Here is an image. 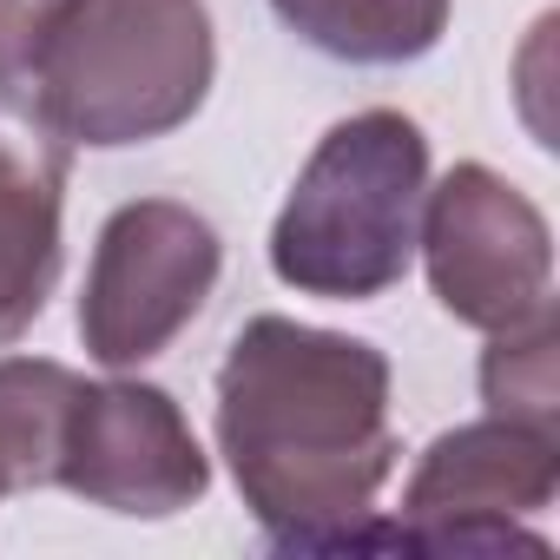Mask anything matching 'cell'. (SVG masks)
Returning a JSON list of instances; mask_svg holds the SVG:
<instances>
[{"label":"cell","instance_id":"obj_1","mask_svg":"<svg viewBox=\"0 0 560 560\" xmlns=\"http://www.w3.org/2000/svg\"><path fill=\"white\" fill-rule=\"evenodd\" d=\"M218 448L277 547H357L389 468V357L363 337L250 317L218 370Z\"/></svg>","mask_w":560,"mask_h":560},{"label":"cell","instance_id":"obj_2","mask_svg":"<svg viewBox=\"0 0 560 560\" xmlns=\"http://www.w3.org/2000/svg\"><path fill=\"white\" fill-rule=\"evenodd\" d=\"M429 198V139L416 119L376 106L324 132L270 224V270L304 298L370 304L416 264Z\"/></svg>","mask_w":560,"mask_h":560},{"label":"cell","instance_id":"obj_3","mask_svg":"<svg viewBox=\"0 0 560 560\" xmlns=\"http://www.w3.org/2000/svg\"><path fill=\"white\" fill-rule=\"evenodd\" d=\"M211 14L205 0H67L34 93L73 145H145L178 132L211 93Z\"/></svg>","mask_w":560,"mask_h":560},{"label":"cell","instance_id":"obj_4","mask_svg":"<svg viewBox=\"0 0 560 560\" xmlns=\"http://www.w3.org/2000/svg\"><path fill=\"white\" fill-rule=\"evenodd\" d=\"M224 244L218 231L172 198H132L100 224L86 298H80V337L86 357L106 370H139L172 350V337L205 311L218 284Z\"/></svg>","mask_w":560,"mask_h":560},{"label":"cell","instance_id":"obj_5","mask_svg":"<svg viewBox=\"0 0 560 560\" xmlns=\"http://www.w3.org/2000/svg\"><path fill=\"white\" fill-rule=\"evenodd\" d=\"M422 264L442 311L468 330H514L553 304V237L527 191L488 165H455L422 198Z\"/></svg>","mask_w":560,"mask_h":560},{"label":"cell","instance_id":"obj_6","mask_svg":"<svg viewBox=\"0 0 560 560\" xmlns=\"http://www.w3.org/2000/svg\"><path fill=\"white\" fill-rule=\"evenodd\" d=\"M553 488H560V429L488 416V422H468L429 442V455L409 475L396 540L462 547V553H488V547L540 553V540L521 534L514 521L540 514Z\"/></svg>","mask_w":560,"mask_h":560},{"label":"cell","instance_id":"obj_7","mask_svg":"<svg viewBox=\"0 0 560 560\" xmlns=\"http://www.w3.org/2000/svg\"><path fill=\"white\" fill-rule=\"evenodd\" d=\"M54 488L80 494L106 514L165 521L211 488V462H205L185 409L165 389H152V383H80Z\"/></svg>","mask_w":560,"mask_h":560},{"label":"cell","instance_id":"obj_8","mask_svg":"<svg viewBox=\"0 0 560 560\" xmlns=\"http://www.w3.org/2000/svg\"><path fill=\"white\" fill-rule=\"evenodd\" d=\"M73 139L34 80H0V343H21L60 284V205Z\"/></svg>","mask_w":560,"mask_h":560},{"label":"cell","instance_id":"obj_9","mask_svg":"<svg viewBox=\"0 0 560 560\" xmlns=\"http://www.w3.org/2000/svg\"><path fill=\"white\" fill-rule=\"evenodd\" d=\"M270 8L317 54L350 67L422 60L448 27V0H270Z\"/></svg>","mask_w":560,"mask_h":560},{"label":"cell","instance_id":"obj_10","mask_svg":"<svg viewBox=\"0 0 560 560\" xmlns=\"http://www.w3.org/2000/svg\"><path fill=\"white\" fill-rule=\"evenodd\" d=\"M86 376L47 357H8L0 363V494L54 488L67 416Z\"/></svg>","mask_w":560,"mask_h":560},{"label":"cell","instance_id":"obj_11","mask_svg":"<svg viewBox=\"0 0 560 560\" xmlns=\"http://www.w3.org/2000/svg\"><path fill=\"white\" fill-rule=\"evenodd\" d=\"M481 396L494 416L560 429V317H553V304H540L514 330H494V350L481 357Z\"/></svg>","mask_w":560,"mask_h":560},{"label":"cell","instance_id":"obj_12","mask_svg":"<svg viewBox=\"0 0 560 560\" xmlns=\"http://www.w3.org/2000/svg\"><path fill=\"white\" fill-rule=\"evenodd\" d=\"M67 0H0V80H34V60Z\"/></svg>","mask_w":560,"mask_h":560}]
</instances>
